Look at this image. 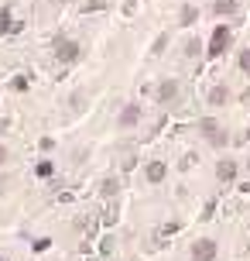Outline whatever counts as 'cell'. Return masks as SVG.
Here are the masks:
<instances>
[{"label":"cell","instance_id":"ac0fdd59","mask_svg":"<svg viewBox=\"0 0 250 261\" xmlns=\"http://www.w3.org/2000/svg\"><path fill=\"white\" fill-rule=\"evenodd\" d=\"M58 4H69V0H58Z\"/></svg>","mask_w":250,"mask_h":261},{"label":"cell","instance_id":"8992f818","mask_svg":"<svg viewBox=\"0 0 250 261\" xmlns=\"http://www.w3.org/2000/svg\"><path fill=\"white\" fill-rule=\"evenodd\" d=\"M144 175H147V182H151V186H158V182H165V175H168V165H165V162H147Z\"/></svg>","mask_w":250,"mask_h":261},{"label":"cell","instance_id":"7c38bea8","mask_svg":"<svg viewBox=\"0 0 250 261\" xmlns=\"http://www.w3.org/2000/svg\"><path fill=\"white\" fill-rule=\"evenodd\" d=\"M237 62H240V69H243V72H250V48H240Z\"/></svg>","mask_w":250,"mask_h":261},{"label":"cell","instance_id":"52a82bcc","mask_svg":"<svg viewBox=\"0 0 250 261\" xmlns=\"http://www.w3.org/2000/svg\"><path fill=\"white\" fill-rule=\"evenodd\" d=\"M175 96H178V83H175V79H165L158 86V103H171Z\"/></svg>","mask_w":250,"mask_h":261},{"label":"cell","instance_id":"ba28073f","mask_svg":"<svg viewBox=\"0 0 250 261\" xmlns=\"http://www.w3.org/2000/svg\"><path fill=\"white\" fill-rule=\"evenodd\" d=\"M209 103L212 107H226L230 103V90H226V86H212L209 90Z\"/></svg>","mask_w":250,"mask_h":261},{"label":"cell","instance_id":"d6986e66","mask_svg":"<svg viewBox=\"0 0 250 261\" xmlns=\"http://www.w3.org/2000/svg\"><path fill=\"white\" fill-rule=\"evenodd\" d=\"M247 169H250V162H247Z\"/></svg>","mask_w":250,"mask_h":261},{"label":"cell","instance_id":"2e32d148","mask_svg":"<svg viewBox=\"0 0 250 261\" xmlns=\"http://www.w3.org/2000/svg\"><path fill=\"white\" fill-rule=\"evenodd\" d=\"M7 158H11V151H7V148H0V165H7Z\"/></svg>","mask_w":250,"mask_h":261},{"label":"cell","instance_id":"e0dca14e","mask_svg":"<svg viewBox=\"0 0 250 261\" xmlns=\"http://www.w3.org/2000/svg\"><path fill=\"white\" fill-rule=\"evenodd\" d=\"M0 261H11V258H7V254H0Z\"/></svg>","mask_w":250,"mask_h":261},{"label":"cell","instance_id":"5bb4252c","mask_svg":"<svg viewBox=\"0 0 250 261\" xmlns=\"http://www.w3.org/2000/svg\"><path fill=\"white\" fill-rule=\"evenodd\" d=\"M117 193V179H106L103 182V196H113Z\"/></svg>","mask_w":250,"mask_h":261},{"label":"cell","instance_id":"5b68a950","mask_svg":"<svg viewBox=\"0 0 250 261\" xmlns=\"http://www.w3.org/2000/svg\"><path fill=\"white\" fill-rule=\"evenodd\" d=\"M137 120H141V107H137V103H127L123 110H120V117H117V127L120 130H131Z\"/></svg>","mask_w":250,"mask_h":261},{"label":"cell","instance_id":"30bf717a","mask_svg":"<svg viewBox=\"0 0 250 261\" xmlns=\"http://www.w3.org/2000/svg\"><path fill=\"white\" fill-rule=\"evenodd\" d=\"M212 11L220 14V17H226V14L237 11V0H212Z\"/></svg>","mask_w":250,"mask_h":261},{"label":"cell","instance_id":"4fadbf2b","mask_svg":"<svg viewBox=\"0 0 250 261\" xmlns=\"http://www.w3.org/2000/svg\"><path fill=\"white\" fill-rule=\"evenodd\" d=\"M7 28H11V11H7V7H4V11H0V35H4V31H7Z\"/></svg>","mask_w":250,"mask_h":261},{"label":"cell","instance_id":"9a60e30c","mask_svg":"<svg viewBox=\"0 0 250 261\" xmlns=\"http://www.w3.org/2000/svg\"><path fill=\"white\" fill-rule=\"evenodd\" d=\"M52 169H55L52 162H38V175H52Z\"/></svg>","mask_w":250,"mask_h":261},{"label":"cell","instance_id":"6da1fadb","mask_svg":"<svg viewBox=\"0 0 250 261\" xmlns=\"http://www.w3.org/2000/svg\"><path fill=\"white\" fill-rule=\"evenodd\" d=\"M199 130H202V134H206V141L216 144V148H223V144L230 141V134H226V130L220 127L212 117H202V120H199Z\"/></svg>","mask_w":250,"mask_h":261},{"label":"cell","instance_id":"7a4b0ae2","mask_svg":"<svg viewBox=\"0 0 250 261\" xmlns=\"http://www.w3.org/2000/svg\"><path fill=\"white\" fill-rule=\"evenodd\" d=\"M226 48H230V28L216 24V31H212V38H209V55L216 59V55H223Z\"/></svg>","mask_w":250,"mask_h":261},{"label":"cell","instance_id":"9c48e42d","mask_svg":"<svg viewBox=\"0 0 250 261\" xmlns=\"http://www.w3.org/2000/svg\"><path fill=\"white\" fill-rule=\"evenodd\" d=\"M216 175H220L223 182H230V179L237 175V162H230V158H223V162L216 165Z\"/></svg>","mask_w":250,"mask_h":261},{"label":"cell","instance_id":"3957f363","mask_svg":"<svg viewBox=\"0 0 250 261\" xmlns=\"http://www.w3.org/2000/svg\"><path fill=\"white\" fill-rule=\"evenodd\" d=\"M216 254H220V244L209 241V237H202V241L192 244V258H196V261H212Z\"/></svg>","mask_w":250,"mask_h":261},{"label":"cell","instance_id":"8fae6325","mask_svg":"<svg viewBox=\"0 0 250 261\" xmlns=\"http://www.w3.org/2000/svg\"><path fill=\"white\" fill-rule=\"evenodd\" d=\"M178 17H182V24H185V28H192V24H196V17H199V11H196V7H192V4H185V7H182V14H178Z\"/></svg>","mask_w":250,"mask_h":261},{"label":"cell","instance_id":"277c9868","mask_svg":"<svg viewBox=\"0 0 250 261\" xmlns=\"http://www.w3.org/2000/svg\"><path fill=\"white\" fill-rule=\"evenodd\" d=\"M55 59H58V62H76V59H79V45L72 38H58L55 41Z\"/></svg>","mask_w":250,"mask_h":261}]
</instances>
